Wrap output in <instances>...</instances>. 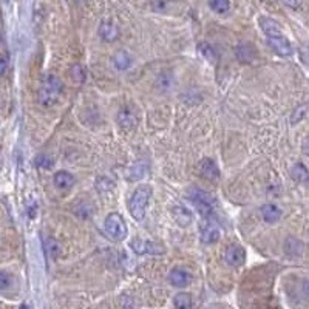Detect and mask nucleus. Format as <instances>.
<instances>
[{
  "mask_svg": "<svg viewBox=\"0 0 309 309\" xmlns=\"http://www.w3.org/2000/svg\"><path fill=\"white\" fill-rule=\"evenodd\" d=\"M62 92H63V84L59 77L54 74H47L44 77L41 87H39V92H37L39 104H41L42 107H47V108L53 107L54 104H57Z\"/></svg>",
  "mask_w": 309,
  "mask_h": 309,
  "instance_id": "1",
  "label": "nucleus"
},
{
  "mask_svg": "<svg viewBox=\"0 0 309 309\" xmlns=\"http://www.w3.org/2000/svg\"><path fill=\"white\" fill-rule=\"evenodd\" d=\"M189 200L195 204L197 210L204 220H212L215 218V207H216V198L212 193L206 192L200 187H193L187 193Z\"/></svg>",
  "mask_w": 309,
  "mask_h": 309,
  "instance_id": "2",
  "label": "nucleus"
},
{
  "mask_svg": "<svg viewBox=\"0 0 309 309\" xmlns=\"http://www.w3.org/2000/svg\"><path fill=\"white\" fill-rule=\"evenodd\" d=\"M152 197V187L144 184L139 186L132 195L130 200V206H128V210H130L132 216L136 221H143L146 218V212H147V206Z\"/></svg>",
  "mask_w": 309,
  "mask_h": 309,
  "instance_id": "3",
  "label": "nucleus"
},
{
  "mask_svg": "<svg viewBox=\"0 0 309 309\" xmlns=\"http://www.w3.org/2000/svg\"><path fill=\"white\" fill-rule=\"evenodd\" d=\"M105 230L110 238H113L114 241H122L125 240L127 237V224L124 221V218L116 213V212H111L107 215L105 218Z\"/></svg>",
  "mask_w": 309,
  "mask_h": 309,
  "instance_id": "4",
  "label": "nucleus"
},
{
  "mask_svg": "<svg viewBox=\"0 0 309 309\" xmlns=\"http://www.w3.org/2000/svg\"><path fill=\"white\" fill-rule=\"evenodd\" d=\"M130 248L135 254L138 255H162L165 249L158 243L141 240V238H133L130 243Z\"/></svg>",
  "mask_w": 309,
  "mask_h": 309,
  "instance_id": "5",
  "label": "nucleus"
},
{
  "mask_svg": "<svg viewBox=\"0 0 309 309\" xmlns=\"http://www.w3.org/2000/svg\"><path fill=\"white\" fill-rule=\"evenodd\" d=\"M267 42H269V47L272 48L275 53L281 57H289L292 56L294 50H292V45L291 42L285 36H277V37H267Z\"/></svg>",
  "mask_w": 309,
  "mask_h": 309,
  "instance_id": "6",
  "label": "nucleus"
},
{
  "mask_svg": "<svg viewBox=\"0 0 309 309\" xmlns=\"http://www.w3.org/2000/svg\"><path fill=\"white\" fill-rule=\"evenodd\" d=\"M220 235H221V232L215 221V218L206 220V224L201 227V241L204 244H213L220 240Z\"/></svg>",
  "mask_w": 309,
  "mask_h": 309,
  "instance_id": "7",
  "label": "nucleus"
},
{
  "mask_svg": "<svg viewBox=\"0 0 309 309\" xmlns=\"http://www.w3.org/2000/svg\"><path fill=\"white\" fill-rule=\"evenodd\" d=\"M244 258H246V254H244V249L238 246V244H230L224 251V261L232 267L241 266L244 263Z\"/></svg>",
  "mask_w": 309,
  "mask_h": 309,
  "instance_id": "8",
  "label": "nucleus"
},
{
  "mask_svg": "<svg viewBox=\"0 0 309 309\" xmlns=\"http://www.w3.org/2000/svg\"><path fill=\"white\" fill-rule=\"evenodd\" d=\"M118 124L124 130H132L138 124V113L133 107H122L118 113Z\"/></svg>",
  "mask_w": 309,
  "mask_h": 309,
  "instance_id": "9",
  "label": "nucleus"
},
{
  "mask_svg": "<svg viewBox=\"0 0 309 309\" xmlns=\"http://www.w3.org/2000/svg\"><path fill=\"white\" fill-rule=\"evenodd\" d=\"M99 36L105 42H114L119 39V28L118 25L111 20H102L99 25Z\"/></svg>",
  "mask_w": 309,
  "mask_h": 309,
  "instance_id": "10",
  "label": "nucleus"
},
{
  "mask_svg": "<svg viewBox=\"0 0 309 309\" xmlns=\"http://www.w3.org/2000/svg\"><path fill=\"white\" fill-rule=\"evenodd\" d=\"M169 280H170V283L175 288H186V286L190 285L192 277H190V274L187 272L186 269L175 267V269H172V272L169 275Z\"/></svg>",
  "mask_w": 309,
  "mask_h": 309,
  "instance_id": "11",
  "label": "nucleus"
},
{
  "mask_svg": "<svg viewBox=\"0 0 309 309\" xmlns=\"http://www.w3.org/2000/svg\"><path fill=\"white\" fill-rule=\"evenodd\" d=\"M200 172L204 178L210 179V181H216L218 176H220V169H218L216 162L210 158H206L200 162Z\"/></svg>",
  "mask_w": 309,
  "mask_h": 309,
  "instance_id": "12",
  "label": "nucleus"
},
{
  "mask_svg": "<svg viewBox=\"0 0 309 309\" xmlns=\"http://www.w3.org/2000/svg\"><path fill=\"white\" fill-rule=\"evenodd\" d=\"M54 186L56 189L65 192V190H70L74 184H76V178L70 173V172H65V170H59L56 175H54Z\"/></svg>",
  "mask_w": 309,
  "mask_h": 309,
  "instance_id": "13",
  "label": "nucleus"
},
{
  "mask_svg": "<svg viewBox=\"0 0 309 309\" xmlns=\"http://www.w3.org/2000/svg\"><path fill=\"white\" fill-rule=\"evenodd\" d=\"M235 56L241 63H251L257 57V50L251 44H240L235 48Z\"/></svg>",
  "mask_w": 309,
  "mask_h": 309,
  "instance_id": "14",
  "label": "nucleus"
},
{
  "mask_svg": "<svg viewBox=\"0 0 309 309\" xmlns=\"http://www.w3.org/2000/svg\"><path fill=\"white\" fill-rule=\"evenodd\" d=\"M172 215L175 218V221L181 227H187L192 224L193 213L187 207H184V206H175V207L172 209Z\"/></svg>",
  "mask_w": 309,
  "mask_h": 309,
  "instance_id": "15",
  "label": "nucleus"
},
{
  "mask_svg": "<svg viewBox=\"0 0 309 309\" xmlns=\"http://www.w3.org/2000/svg\"><path fill=\"white\" fill-rule=\"evenodd\" d=\"M258 25L260 28L263 30V33L267 36V37H277V36H283V31H281V27L272 19L269 17H260L258 19Z\"/></svg>",
  "mask_w": 309,
  "mask_h": 309,
  "instance_id": "16",
  "label": "nucleus"
},
{
  "mask_svg": "<svg viewBox=\"0 0 309 309\" xmlns=\"http://www.w3.org/2000/svg\"><path fill=\"white\" fill-rule=\"evenodd\" d=\"M260 213L263 216V220L266 223H269V224H274V223L280 221V218H281V210H280V207H277L275 204H264V206H261Z\"/></svg>",
  "mask_w": 309,
  "mask_h": 309,
  "instance_id": "17",
  "label": "nucleus"
},
{
  "mask_svg": "<svg viewBox=\"0 0 309 309\" xmlns=\"http://www.w3.org/2000/svg\"><path fill=\"white\" fill-rule=\"evenodd\" d=\"M113 65H114L116 70H119V71L128 70V68H130V65H132L130 54H128L127 51H124V50L118 51V53L113 56Z\"/></svg>",
  "mask_w": 309,
  "mask_h": 309,
  "instance_id": "18",
  "label": "nucleus"
},
{
  "mask_svg": "<svg viewBox=\"0 0 309 309\" xmlns=\"http://www.w3.org/2000/svg\"><path fill=\"white\" fill-rule=\"evenodd\" d=\"M285 252L289 257H302V254L305 252V244L297 238L289 237L285 243Z\"/></svg>",
  "mask_w": 309,
  "mask_h": 309,
  "instance_id": "19",
  "label": "nucleus"
},
{
  "mask_svg": "<svg viewBox=\"0 0 309 309\" xmlns=\"http://www.w3.org/2000/svg\"><path fill=\"white\" fill-rule=\"evenodd\" d=\"M147 173H149V164L144 161H138L130 167L127 176H128V179H135V181H138V179H143Z\"/></svg>",
  "mask_w": 309,
  "mask_h": 309,
  "instance_id": "20",
  "label": "nucleus"
},
{
  "mask_svg": "<svg viewBox=\"0 0 309 309\" xmlns=\"http://www.w3.org/2000/svg\"><path fill=\"white\" fill-rule=\"evenodd\" d=\"M173 305L176 309H192V297L186 292H179L175 295L173 299Z\"/></svg>",
  "mask_w": 309,
  "mask_h": 309,
  "instance_id": "21",
  "label": "nucleus"
},
{
  "mask_svg": "<svg viewBox=\"0 0 309 309\" xmlns=\"http://www.w3.org/2000/svg\"><path fill=\"white\" fill-rule=\"evenodd\" d=\"M70 77L76 84H84L85 82L87 74H85V68L82 67V63H74V65L70 68Z\"/></svg>",
  "mask_w": 309,
  "mask_h": 309,
  "instance_id": "22",
  "label": "nucleus"
},
{
  "mask_svg": "<svg viewBox=\"0 0 309 309\" xmlns=\"http://www.w3.org/2000/svg\"><path fill=\"white\" fill-rule=\"evenodd\" d=\"M308 170H306V165L305 164H302V162H299V164H295L292 169H291V176H292V179L294 181H297V183H302V181H305V179L308 178Z\"/></svg>",
  "mask_w": 309,
  "mask_h": 309,
  "instance_id": "23",
  "label": "nucleus"
},
{
  "mask_svg": "<svg viewBox=\"0 0 309 309\" xmlns=\"http://www.w3.org/2000/svg\"><path fill=\"white\" fill-rule=\"evenodd\" d=\"M45 251L51 258H57V257L60 255V244L54 238H48L45 243Z\"/></svg>",
  "mask_w": 309,
  "mask_h": 309,
  "instance_id": "24",
  "label": "nucleus"
},
{
  "mask_svg": "<svg viewBox=\"0 0 309 309\" xmlns=\"http://www.w3.org/2000/svg\"><path fill=\"white\" fill-rule=\"evenodd\" d=\"M209 6L212 11L218 12V14H224V12L229 11L230 3H229V0H210Z\"/></svg>",
  "mask_w": 309,
  "mask_h": 309,
  "instance_id": "25",
  "label": "nucleus"
},
{
  "mask_svg": "<svg viewBox=\"0 0 309 309\" xmlns=\"http://www.w3.org/2000/svg\"><path fill=\"white\" fill-rule=\"evenodd\" d=\"M198 51H200V54L204 57V59H207L209 62H215V57H216V53H215V50L212 45L209 44H201L198 47Z\"/></svg>",
  "mask_w": 309,
  "mask_h": 309,
  "instance_id": "26",
  "label": "nucleus"
},
{
  "mask_svg": "<svg viewBox=\"0 0 309 309\" xmlns=\"http://www.w3.org/2000/svg\"><path fill=\"white\" fill-rule=\"evenodd\" d=\"M11 285H12V277L8 272H3V270H0V292L9 289Z\"/></svg>",
  "mask_w": 309,
  "mask_h": 309,
  "instance_id": "27",
  "label": "nucleus"
},
{
  "mask_svg": "<svg viewBox=\"0 0 309 309\" xmlns=\"http://www.w3.org/2000/svg\"><path fill=\"white\" fill-rule=\"evenodd\" d=\"M53 159H51L50 156H45V154H41V156L36 158V165L39 167V169H51L53 167Z\"/></svg>",
  "mask_w": 309,
  "mask_h": 309,
  "instance_id": "28",
  "label": "nucleus"
},
{
  "mask_svg": "<svg viewBox=\"0 0 309 309\" xmlns=\"http://www.w3.org/2000/svg\"><path fill=\"white\" fill-rule=\"evenodd\" d=\"M8 67H9V56L0 54V76H3L8 71Z\"/></svg>",
  "mask_w": 309,
  "mask_h": 309,
  "instance_id": "29",
  "label": "nucleus"
},
{
  "mask_svg": "<svg viewBox=\"0 0 309 309\" xmlns=\"http://www.w3.org/2000/svg\"><path fill=\"white\" fill-rule=\"evenodd\" d=\"M152 5H153V9H156V11H164V9L167 8V0H153Z\"/></svg>",
  "mask_w": 309,
  "mask_h": 309,
  "instance_id": "30",
  "label": "nucleus"
},
{
  "mask_svg": "<svg viewBox=\"0 0 309 309\" xmlns=\"http://www.w3.org/2000/svg\"><path fill=\"white\" fill-rule=\"evenodd\" d=\"M300 57H302V60L306 63V65H309V47H303L300 50Z\"/></svg>",
  "mask_w": 309,
  "mask_h": 309,
  "instance_id": "31",
  "label": "nucleus"
},
{
  "mask_svg": "<svg viewBox=\"0 0 309 309\" xmlns=\"http://www.w3.org/2000/svg\"><path fill=\"white\" fill-rule=\"evenodd\" d=\"M283 3L292 9H297L302 5V0H283Z\"/></svg>",
  "mask_w": 309,
  "mask_h": 309,
  "instance_id": "32",
  "label": "nucleus"
},
{
  "mask_svg": "<svg viewBox=\"0 0 309 309\" xmlns=\"http://www.w3.org/2000/svg\"><path fill=\"white\" fill-rule=\"evenodd\" d=\"M303 152H305L306 154H309V136L305 139V143H303Z\"/></svg>",
  "mask_w": 309,
  "mask_h": 309,
  "instance_id": "33",
  "label": "nucleus"
},
{
  "mask_svg": "<svg viewBox=\"0 0 309 309\" xmlns=\"http://www.w3.org/2000/svg\"><path fill=\"white\" fill-rule=\"evenodd\" d=\"M303 292H305V295L309 299V280H306L305 281V285H303Z\"/></svg>",
  "mask_w": 309,
  "mask_h": 309,
  "instance_id": "34",
  "label": "nucleus"
},
{
  "mask_svg": "<svg viewBox=\"0 0 309 309\" xmlns=\"http://www.w3.org/2000/svg\"><path fill=\"white\" fill-rule=\"evenodd\" d=\"M305 181H306V186H308V189H309V175H308V178L305 179Z\"/></svg>",
  "mask_w": 309,
  "mask_h": 309,
  "instance_id": "35",
  "label": "nucleus"
},
{
  "mask_svg": "<svg viewBox=\"0 0 309 309\" xmlns=\"http://www.w3.org/2000/svg\"><path fill=\"white\" fill-rule=\"evenodd\" d=\"M74 2H76V3H84L85 0H74Z\"/></svg>",
  "mask_w": 309,
  "mask_h": 309,
  "instance_id": "36",
  "label": "nucleus"
},
{
  "mask_svg": "<svg viewBox=\"0 0 309 309\" xmlns=\"http://www.w3.org/2000/svg\"><path fill=\"white\" fill-rule=\"evenodd\" d=\"M20 309H28V306H27V305H22V306H20Z\"/></svg>",
  "mask_w": 309,
  "mask_h": 309,
  "instance_id": "37",
  "label": "nucleus"
}]
</instances>
